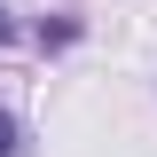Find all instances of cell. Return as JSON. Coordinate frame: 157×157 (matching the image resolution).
Instances as JSON below:
<instances>
[{
  "label": "cell",
  "mask_w": 157,
  "mask_h": 157,
  "mask_svg": "<svg viewBox=\"0 0 157 157\" xmlns=\"http://www.w3.org/2000/svg\"><path fill=\"white\" fill-rule=\"evenodd\" d=\"M24 149V126H16V110H0V157H16Z\"/></svg>",
  "instance_id": "obj_1"
}]
</instances>
